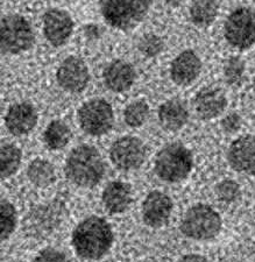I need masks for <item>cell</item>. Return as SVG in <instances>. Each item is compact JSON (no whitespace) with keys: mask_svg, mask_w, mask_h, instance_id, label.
Instances as JSON below:
<instances>
[{"mask_svg":"<svg viewBox=\"0 0 255 262\" xmlns=\"http://www.w3.org/2000/svg\"><path fill=\"white\" fill-rule=\"evenodd\" d=\"M110 224L98 215H90L72 231L71 244L76 254L84 260H99L108 254L113 244Z\"/></svg>","mask_w":255,"mask_h":262,"instance_id":"6da1fadb","label":"cell"},{"mask_svg":"<svg viewBox=\"0 0 255 262\" xmlns=\"http://www.w3.org/2000/svg\"><path fill=\"white\" fill-rule=\"evenodd\" d=\"M66 175L71 183L80 188H93L105 175L104 160L95 147L80 145L68 156Z\"/></svg>","mask_w":255,"mask_h":262,"instance_id":"7a4b0ae2","label":"cell"},{"mask_svg":"<svg viewBox=\"0 0 255 262\" xmlns=\"http://www.w3.org/2000/svg\"><path fill=\"white\" fill-rule=\"evenodd\" d=\"M152 4L153 0H99V10L109 26L126 32L141 23Z\"/></svg>","mask_w":255,"mask_h":262,"instance_id":"3957f363","label":"cell"},{"mask_svg":"<svg viewBox=\"0 0 255 262\" xmlns=\"http://www.w3.org/2000/svg\"><path fill=\"white\" fill-rule=\"evenodd\" d=\"M194 167L193 153L180 142L169 143L156 154L154 170L159 179L177 183L190 175Z\"/></svg>","mask_w":255,"mask_h":262,"instance_id":"277c9868","label":"cell"},{"mask_svg":"<svg viewBox=\"0 0 255 262\" xmlns=\"http://www.w3.org/2000/svg\"><path fill=\"white\" fill-rule=\"evenodd\" d=\"M180 229L189 239L199 242L209 240L219 234L222 230V218L210 205L196 204L186 211Z\"/></svg>","mask_w":255,"mask_h":262,"instance_id":"5b68a950","label":"cell"},{"mask_svg":"<svg viewBox=\"0 0 255 262\" xmlns=\"http://www.w3.org/2000/svg\"><path fill=\"white\" fill-rule=\"evenodd\" d=\"M34 32L28 20L19 14L3 16L0 25V47L4 54H21L32 47Z\"/></svg>","mask_w":255,"mask_h":262,"instance_id":"8992f818","label":"cell"},{"mask_svg":"<svg viewBox=\"0 0 255 262\" xmlns=\"http://www.w3.org/2000/svg\"><path fill=\"white\" fill-rule=\"evenodd\" d=\"M225 40L238 50H247L255 43V11L238 7L227 16L224 25Z\"/></svg>","mask_w":255,"mask_h":262,"instance_id":"52a82bcc","label":"cell"},{"mask_svg":"<svg viewBox=\"0 0 255 262\" xmlns=\"http://www.w3.org/2000/svg\"><path fill=\"white\" fill-rule=\"evenodd\" d=\"M78 122L80 128L92 137L108 134L114 125L111 104L100 98L88 100L78 110Z\"/></svg>","mask_w":255,"mask_h":262,"instance_id":"ba28073f","label":"cell"},{"mask_svg":"<svg viewBox=\"0 0 255 262\" xmlns=\"http://www.w3.org/2000/svg\"><path fill=\"white\" fill-rule=\"evenodd\" d=\"M110 159L119 170L131 171L142 166L146 159V147L135 137H122L112 143Z\"/></svg>","mask_w":255,"mask_h":262,"instance_id":"9c48e42d","label":"cell"},{"mask_svg":"<svg viewBox=\"0 0 255 262\" xmlns=\"http://www.w3.org/2000/svg\"><path fill=\"white\" fill-rule=\"evenodd\" d=\"M56 78L58 85L71 94H77L88 86L90 81L89 68L79 57L70 56L58 67Z\"/></svg>","mask_w":255,"mask_h":262,"instance_id":"30bf717a","label":"cell"},{"mask_svg":"<svg viewBox=\"0 0 255 262\" xmlns=\"http://www.w3.org/2000/svg\"><path fill=\"white\" fill-rule=\"evenodd\" d=\"M74 31V21L68 12L52 8L44 15V34L47 41L54 47L63 46L70 39Z\"/></svg>","mask_w":255,"mask_h":262,"instance_id":"8fae6325","label":"cell"},{"mask_svg":"<svg viewBox=\"0 0 255 262\" xmlns=\"http://www.w3.org/2000/svg\"><path fill=\"white\" fill-rule=\"evenodd\" d=\"M227 160L236 171L255 175V137L247 134L236 139L228 148Z\"/></svg>","mask_w":255,"mask_h":262,"instance_id":"7c38bea8","label":"cell"},{"mask_svg":"<svg viewBox=\"0 0 255 262\" xmlns=\"http://www.w3.org/2000/svg\"><path fill=\"white\" fill-rule=\"evenodd\" d=\"M173 201L161 191H152L142 204V219L147 226L160 229L169 222L173 212Z\"/></svg>","mask_w":255,"mask_h":262,"instance_id":"4fadbf2b","label":"cell"},{"mask_svg":"<svg viewBox=\"0 0 255 262\" xmlns=\"http://www.w3.org/2000/svg\"><path fill=\"white\" fill-rule=\"evenodd\" d=\"M62 206L57 202L39 205L26 217L25 229L33 234H48L62 221Z\"/></svg>","mask_w":255,"mask_h":262,"instance_id":"5bb4252c","label":"cell"},{"mask_svg":"<svg viewBox=\"0 0 255 262\" xmlns=\"http://www.w3.org/2000/svg\"><path fill=\"white\" fill-rule=\"evenodd\" d=\"M202 71V61L196 52L183 50L174 58L170 64V77L173 82L181 86L190 85L198 78Z\"/></svg>","mask_w":255,"mask_h":262,"instance_id":"9a60e30c","label":"cell"},{"mask_svg":"<svg viewBox=\"0 0 255 262\" xmlns=\"http://www.w3.org/2000/svg\"><path fill=\"white\" fill-rule=\"evenodd\" d=\"M194 105L199 118L203 120H211L225 111L227 106V98L222 89L206 86L197 92Z\"/></svg>","mask_w":255,"mask_h":262,"instance_id":"2e32d148","label":"cell"},{"mask_svg":"<svg viewBox=\"0 0 255 262\" xmlns=\"http://www.w3.org/2000/svg\"><path fill=\"white\" fill-rule=\"evenodd\" d=\"M37 124V112L31 103H16L8 108L5 116V125L8 132L21 137L32 132Z\"/></svg>","mask_w":255,"mask_h":262,"instance_id":"e0dca14e","label":"cell"},{"mask_svg":"<svg viewBox=\"0 0 255 262\" xmlns=\"http://www.w3.org/2000/svg\"><path fill=\"white\" fill-rule=\"evenodd\" d=\"M137 74L130 63L121 60H114L105 67L103 79L106 88L116 94L130 90L135 82Z\"/></svg>","mask_w":255,"mask_h":262,"instance_id":"ac0fdd59","label":"cell"},{"mask_svg":"<svg viewBox=\"0 0 255 262\" xmlns=\"http://www.w3.org/2000/svg\"><path fill=\"white\" fill-rule=\"evenodd\" d=\"M157 118L161 127L169 132L183 128L189 120V112L185 105L178 99H170L159 107Z\"/></svg>","mask_w":255,"mask_h":262,"instance_id":"d6986e66","label":"cell"},{"mask_svg":"<svg viewBox=\"0 0 255 262\" xmlns=\"http://www.w3.org/2000/svg\"><path fill=\"white\" fill-rule=\"evenodd\" d=\"M101 198L110 213H122L132 202L131 187L121 181H113L106 185Z\"/></svg>","mask_w":255,"mask_h":262,"instance_id":"ffe728a7","label":"cell"},{"mask_svg":"<svg viewBox=\"0 0 255 262\" xmlns=\"http://www.w3.org/2000/svg\"><path fill=\"white\" fill-rule=\"evenodd\" d=\"M219 11V0H193L190 19L197 27H209L214 24Z\"/></svg>","mask_w":255,"mask_h":262,"instance_id":"44dd1931","label":"cell"},{"mask_svg":"<svg viewBox=\"0 0 255 262\" xmlns=\"http://www.w3.org/2000/svg\"><path fill=\"white\" fill-rule=\"evenodd\" d=\"M27 177L31 183L39 188L49 187L56 179L53 164L44 159H35L27 168Z\"/></svg>","mask_w":255,"mask_h":262,"instance_id":"7402d4cb","label":"cell"},{"mask_svg":"<svg viewBox=\"0 0 255 262\" xmlns=\"http://www.w3.org/2000/svg\"><path fill=\"white\" fill-rule=\"evenodd\" d=\"M71 130L62 120H53L47 126L44 132V141L46 146L52 150H59L69 143Z\"/></svg>","mask_w":255,"mask_h":262,"instance_id":"603a6c76","label":"cell"},{"mask_svg":"<svg viewBox=\"0 0 255 262\" xmlns=\"http://www.w3.org/2000/svg\"><path fill=\"white\" fill-rule=\"evenodd\" d=\"M23 159V153L13 143H3L0 147V172L3 179L14 175Z\"/></svg>","mask_w":255,"mask_h":262,"instance_id":"cb8c5ba5","label":"cell"},{"mask_svg":"<svg viewBox=\"0 0 255 262\" xmlns=\"http://www.w3.org/2000/svg\"><path fill=\"white\" fill-rule=\"evenodd\" d=\"M150 116V106L144 100H135L129 104L124 111V119L130 127L137 128L147 121Z\"/></svg>","mask_w":255,"mask_h":262,"instance_id":"d4e9b609","label":"cell"},{"mask_svg":"<svg viewBox=\"0 0 255 262\" xmlns=\"http://www.w3.org/2000/svg\"><path fill=\"white\" fill-rule=\"evenodd\" d=\"M16 210L14 205L7 200L0 202V227H2V242L10 238L16 227Z\"/></svg>","mask_w":255,"mask_h":262,"instance_id":"484cf974","label":"cell"},{"mask_svg":"<svg viewBox=\"0 0 255 262\" xmlns=\"http://www.w3.org/2000/svg\"><path fill=\"white\" fill-rule=\"evenodd\" d=\"M246 64L239 56H232L225 62L223 74L225 82L231 86H239L244 81Z\"/></svg>","mask_w":255,"mask_h":262,"instance_id":"4316f807","label":"cell"},{"mask_svg":"<svg viewBox=\"0 0 255 262\" xmlns=\"http://www.w3.org/2000/svg\"><path fill=\"white\" fill-rule=\"evenodd\" d=\"M164 42L156 34H146L139 42V50L143 56L155 57L162 53Z\"/></svg>","mask_w":255,"mask_h":262,"instance_id":"83f0119b","label":"cell"},{"mask_svg":"<svg viewBox=\"0 0 255 262\" xmlns=\"http://www.w3.org/2000/svg\"><path fill=\"white\" fill-rule=\"evenodd\" d=\"M216 195L224 203H233L240 197V187L236 181L224 180L217 184Z\"/></svg>","mask_w":255,"mask_h":262,"instance_id":"f1b7e54d","label":"cell"},{"mask_svg":"<svg viewBox=\"0 0 255 262\" xmlns=\"http://www.w3.org/2000/svg\"><path fill=\"white\" fill-rule=\"evenodd\" d=\"M32 262H70L68 256L55 248H46L37 254Z\"/></svg>","mask_w":255,"mask_h":262,"instance_id":"f546056e","label":"cell"},{"mask_svg":"<svg viewBox=\"0 0 255 262\" xmlns=\"http://www.w3.org/2000/svg\"><path fill=\"white\" fill-rule=\"evenodd\" d=\"M222 128L225 133L227 134H235L240 129L242 125L241 117L238 113H229L226 117H224V119L220 122Z\"/></svg>","mask_w":255,"mask_h":262,"instance_id":"4dcf8cb0","label":"cell"},{"mask_svg":"<svg viewBox=\"0 0 255 262\" xmlns=\"http://www.w3.org/2000/svg\"><path fill=\"white\" fill-rule=\"evenodd\" d=\"M83 32H84V36L90 41L98 40L101 34L100 27L96 24H88L87 26L83 28Z\"/></svg>","mask_w":255,"mask_h":262,"instance_id":"1f68e13d","label":"cell"},{"mask_svg":"<svg viewBox=\"0 0 255 262\" xmlns=\"http://www.w3.org/2000/svg\"><path fill=\"white\" fill-rule=\"evenodd\" d=\"M177 262H209L203 255L199 254H188L182 256Z\"/></svg>","mask_w":255,"mask_h":262,"instance_id":"d6a6232c","label":"cell"},{"mask_svg":"<svg viewBox=\"0 0 255 262\" xmlns=\"http://www.w3.org/2000/svg\"><path fill=\"white\" fill-rule=\"evenodd\" d=\"M185 0H164V3L170 7H178L183 4Z\"/></svg>","mask_w":255,"mask_h":262,"instance_id":"836d02e7","label":"cell"},{"mask_svg":"<svg viewBox=\"0 0 255 262\" xmlns=\"http://www.w3.org/2000/svg\"><path fill=\"white\" fill-rule=\"evenodd\" d=\"M253 91H254V95H255V78H254V81H253Z\"/></svg>","mask_w":255,"mask_h":262,"instance_id":"e575fe53","label":"cell"}]
</instances>
